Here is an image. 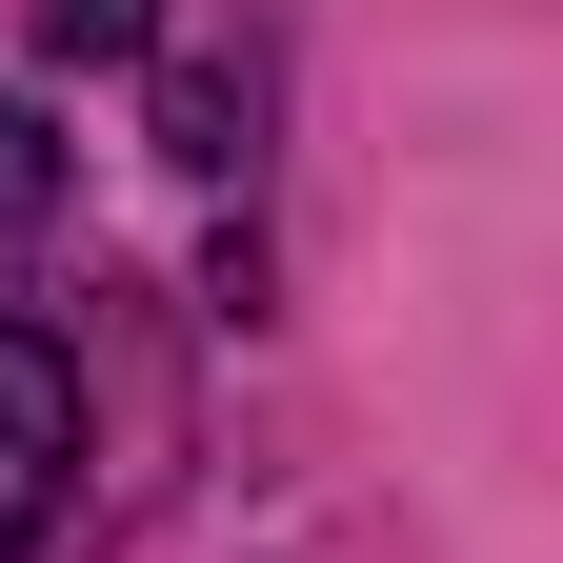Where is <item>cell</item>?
Here are the masks:
<instances>
[{"instance_id": "1", "label": "cell", "mask_w": 563, "mask_h": 563, "mask_svg": "<svg viewBox=\"0 0 563 563\" xmlns=\"http://www.w3.org/2000/svg\"><path fill=\"white\" fill-rule=\"evenodd\" d=\"M60 504H81V363L41 322H0V563H21Z\"/></svg>"}, {"instance_id": "2", "label": "cell", "mask_w": 563, "mask_h": 563, "mask_svg": "<svg viewBox=\"0 0 563 563\" xmlns=\"http://www.w3.org/2000/svg\"><path fill=\"white\" fill-rule=\"evenodd\" d=\"M141 21H162V0H21L41 60H141Z\"/></svg>"}]
</instances>
